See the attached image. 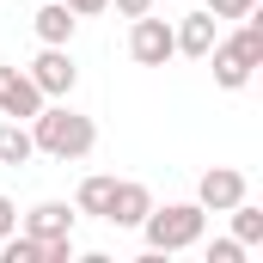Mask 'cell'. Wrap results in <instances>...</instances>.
<instances>
[{"label":"cell","instance_id":"6","mask_svg":"<svg viewBox=\"0 0 263 263\" xmlns=\"http://www.w3.org/2000/svg\"><path fill=\"white\" fill-rule=\"evenodd\" d=\"M196 202L208 208V214H227L233 202H245V172H233V165H214V172H202Z\"/></svg>","mask_w":263,"mask_h":263},{"label":"cell","instance_id":"3","mask_svg":"<svg viewBox=\"0 0 263 263\" xmlns=\"http://www.w3.org/2000/svg\"><path fill=\"white\" fill-rule=\"evenodd\" d=\"M129 55H135L141 67H165L172 55H178V43H172V25H165V18H153V12L129 18Z\"/></svg>","mask_w":263,"mask_h":263},{"label":"cell","instance_id":"14","mask_svg":"<svg viewBox=\"0 0 263 263\" xmlns=\"http://www.w3.org/2000/svg\"><path fill=\"white\" fill-rule=\"evenodd\" d=\"M227 214H233V239H239L245 251H251V245H263V208H251V202H233Z\"/></svg>","mask_w":263,"mask_h":263},{"label":"cell","instance_id":"5","mask_svg":"<svg viewBox=\"0 0 263 263\" xmlns=\"http://www.w3.org/2000/svg\"><path fill=\"white\" fill-rule=\"evenodd\" d=\"M43 104H49V98L37 92V80H31L25 67H0V117H18V123H31Z\"/></svg>","mask_w":263,"mask_h":263},{"label":"cell","instance_id":"7","mask_svg":"<svg viewBox=\"0 0 263 263\" xmlns=\"http://www.w3.org/2000/svg\"><path fill=\"white\" fill-rule=\"evenodd\" d=\"M208 55H214V80H220L227 92H239V86L251 80V67H257V62H251V49H245L239 37H214Z\"/></svg>","mask_w":263,"mask_h":263},{"label":"cell","instance_id":"12","mask_svg":"<svg viewBox=\"0 0 263 263\" xmlns=\"http://www.w3.org/2000/svg\"><path fill=\"white\" fill-rule=\"evenodd\" d=\"M31 153H37L31 129H25L18 117H6V123H0V165H31Z\"/></svg>","mask_w":263,"mask_h":263},{"label":"cell","instance_id":"13","mask_svg":"<svg viewBox=\"0 0 263 263\" xmlns=\"http://www.w3.org/2000/svg\"><path fill=\"white\" fill-rule=\"evenodd\" d=\"M110 190H117V178H86V184H80V196H73V214H98V220H104Z\"/></svg>","mask_w":263,"mask_h":263},{"label":"cell","instance_id":"1","mask_svg":"<svg viewBox=\"0 0 263 263\" xmlns=\"http://www.w3.org/2000/svg\"><path fill=\"white\" fill-rule=\"evenodd\" d=\"M31 141H37V153H49V159H86V153L98 147V123L80 117V110H67V104H43V110L31 117Z\"/></svg>","mask_w":263,"mask_h":263},{"label":"cell","instance_id":"17","mask_svg":"<svg viewBox=\"0 0 263 263\" xmlns=\"http://www.w3.org/2000/svg\"><path fill=\"white\" fill-rule=\"evenodd\" d=\"M110 6H117L123 18H141V12H153V0H110Z\"/></svg>","mask_w":263,"mask_h":263},{"label":"cell","instance_id":"15","mask_svg":"<svg viewBox=\"0 0 263 263\" xmlns=\"http://www.w3.org/2000/svg\"><path fill=\"white\" fill-rule=\"evenodd\" d=\"M208 263H245V245L239 239H214L208 245Z\"/></svg>","mask_w":263,"mask_h":263},{"label":"cell","instance_id":"4","mask_svg":"<svg viewBox=\"0 0 263 263\" xmlns=\"http://www.w3.org/2000/svg\"><path fill=\"white\" fill-rule=\"evenodd\" d=\"M31 80H37V92L43 98H67L73 92V80H80V67H73V55H67V43H43V55L25 67Z\"/></svg>","mask_w":263,"mask_h":263},{"label":"cell","instance_id":"11","mask_svg":"<svg viewBox=\"0 0 263 263\" xmlns=\"http://www.w3.org/2000/svg\"><path fill=\"white\" fill-rule=\"evenodd\" d=\"M31 25H37V37H43V43H73V25H80V18H73V6H67V0H49V6H37V18H31Z\"/></svg>","mask_w":263,"mask_h":263},{"label":"cell","instance_id":"16","mask_svg":"<svg viewBox=\"0 0 263 263\" xmlns=\"http://www.w3.org/2000/svg\"><path fill=\"white\" fill-rule=\"evenodd\" d=\"M251 6H257V0H208V12H214V18H245Z\"/></svg>","mask_w":263,"mask_h":263},{"label":"cell","instance_id":"19","mask_svg":"<svg viewBox=\"0 0 263 263\" xmlns=\"http://www.w3.org/2000/svg\"><path fill=\"white\" fill-rule=\"evenodd\" d=\"M12 227H18V208H12V202L0 196V239H6V233H12Z\"/></svg>","mask_w":263,"mask_h":263},{"label":"cell","instance_id":"9","mask_svg":"<svg viewBox=\"0 0 263 263\" xmlns=\"http://www.w3.org/2000/svg\"><path fill=\"white\" fill-rule=\"evenodd\" d=\"M147 208H153V196H147V184H135V178H123V184L110 190V208H104V220H110V227H141V220H147Z\"/></svg>","mask_w":263,"mask_h":263},{"label":"cell","instance_id":"18","mask_svg":"<svg viewBox=\"0 0 263 263\" xmlns=\"http://www.w3.org/2000/svg\"><path fill=\"white\" fill-rule=\"evenodd\" d=\"M67 6H73V18H92V12H104L110 0H67Z\"/></svg>","mask_w":263,"mask_h":263},{"label":"cell","instance_id":"8","mask_svg":"<svg viewBox=\"0 0 263 263\" xmlns=\"http://www.w3.org/2000/svg\"><path fill=\"white\" fill-rule=\"evenodd\" d=\"M172 43H178V55L208 62V49H214V12H208V6H202V12H184V18L172 25Z\"/></svg>","mask_w":263,"mask_h":263},{"label":"cell","instance_id":"2","mask_svg":"<svg viewBox=\"0 0 263 263\" xmlns=\"http://www.w3.org/2000/svg\"><path fill=\"white\" fill-rule=\"evenodd\" d=\"M202 227H208V208L202 202H165V208H147V220H141L153 257H172V251L202 245Z\"/></svg>","mask_w":263,"mask_h":263},{"label":"cell","instance_id":"10","mask_svg":"<svg viewBox=\"0 0 263 263\" xmlns=\"http://www.w3.org/2000/svg\"><path fill=\"white\" fill-rule=\"evenodd\" d=\"M25 233L31 239H73V208L67 202H37L25 214Z\"/></svg>","mask_w":263,"mask_h":263}]
</instances>
